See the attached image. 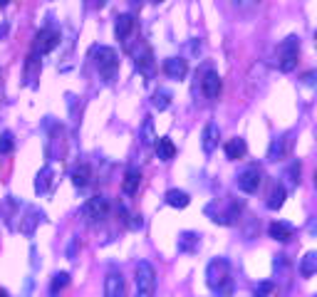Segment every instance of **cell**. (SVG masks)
<instances>
[{
	"label": "cell",
	"mask_w": 317,
	"mask_h": 297,
	"mask_svg": "<svg viewBox=\"0 0 317 297\" xmlns=\"http://www.w3.org/2000/svg\"><path fill=\"white\" fill-rule=\"evenodd\" d=\"M245 151H248V146H245V139L235 136V139H231V141L226 144V159L238 161V159H243V156H245Z\"/></svg>",
	"instance_id": "ac0fdd59"
},
{
	"label": "cell",
	"mask_w": 317,
	"mask_h": 297,
	"mask_svg": "<svg viewBox=\"0 0 317 297\" xmlns=\"http://www.w3.org/2000/svg\"><path fill=\"white\" fill-rule=\"evenodd\" d=\"M201 87H203V94H206L208 99H218V94H221V77H218L216 69H208V72L203 75Z\"/></svg>",
	"instance_id": "30bf717a"
},
{
	"label": "cell",
	"mask_w": 317,
	"mask_h": 297,
	"mask_svg": "<svg viewBox=\"0 0 317 297\" xmlns=\"http://www.w3.org/2000/svg\"><path fill=\"white\" fill-rule=\"evenodd\" d=\"M13 146H15L13 134H10V131H3V134H0V154H10Z\"/></svg>",
	"instance_id": "f546056e"
},
{
	"label": "cell",
	"mask_w": 317,
	"mask_h": 297,
	"mask_svg": "<svg viewBox=\"0 0 317 297\" xmlns=\"http://www.w3.org/2000/svg\"><path fill=\"white\" fill-rule=\"evenodd\" d=\"M134 30V15H119L116 18V25H114V32H116V40H126Z\"/></svg>",
	"instance_id": "e0dca14e"
},
{
	"label": "cell",
	"mask_w": 317,
	"mask_h": 297,
	"mask_svg": "<svg viewBox=\"0 0 317 297\" xmlns=\"http://www.w3.org/2000/svg\"><path fill=\"white\" fill-rule=\"evenodd\" d=\"M67 282H70V275H67V272H55V275H52V282H50V292L57 295L59 290L67 287Z\"/></svg>",
	"instance_id": "83f0119b"
},
{
	"label": "cell",
	"mask_w": 317,
	"mask_h": 297,
	"mask_svg": "<svg viewBox=\"0 0 317 297\" xmlns=\"http://www.w3.org/2000/svg\"><path fill=\"white\" fill-rule=\"evenodd\" d=\"M235 3V8H240V10H248V8H253L258 0H233Z\"/></svg>",
	"instance_id": "1f68e13d"
},
{
	"label": "cell",
	"mask_w": 317,
	"mask_h": 297,
	"mask_svg": "<svg viewBox=\"0 0 317 297\" xmlns=\"http://www.w3.org/2000/svg\"><path fill=\"white\" fill-rule=\"evenodd\" d=\"M164 72L171 80H183L186 72H188V64H186L183 57H169V59H164Z\"/></svg>",
	"instance_id": "7c38bea8"
},
{
	"label": "cell",
	"mask_w": 317,
	"mask_h": 297,
	"mask_svg": "<svg viewBox=\"0 0 317 297\" xmlns=\"http://www.w3.org/2000/svg\"><path fill=\"white\" fill-rule=\"evenodd\" d=\"M218 136H221V129L216 121H208L203 126V134H201V146L206 154H213V148L218 146Z\"/></svg>",
	"instance_id": "ba28073f"
},
{
	"label": "cell",
	"mask_w": 317,
	"mask_h": 297,
	"mask_svg": "<svg viewBox=\"0 0 317 297\" xmlns=\"http://www.w3.org/2000/svg\"><path fill=\"white\" fill-rule=\"evenodd\" d=\"M283 203H285V188L283 186H273V191L268 196V208L278 210V208H283Z\"/></svg>",
	"instance_id": "603a6c76"
},
{
	"label": "cell",
	"mask_w": 317,
	"mask_h": 297,
	"mask_svg": "<svg viewBox=\"0 0 317 297\" xmlns=\"http://www.w3.org/2000/svg\"><path fill=\"white\" fill-rule=\"evenodd\" d=\"M92 57H94V64H97V69H99V75L107 80V82H112L116 75V67H119V57H116V50L114 47H94L92 50Z\"/></svg>",
	"instance_id": "7a4b0ae2"
},
{
	"label": "cell",
	"mask_w": 317,
	"mask_h": 297,
	"mask_svg": "<svg viewBox=\"0 0 317 297\" xmlns=\"http://www.w3.org/2000/svg\"><path fill=\"white\" fill-rule=\"evenodd\" d=\"M317 272V253H307L300 263V275L302 277H312Z\"/></svg>",
	"instance_id": "7402d4cb"
},
{
	"label": "cell",
	"mask_w": 317,
	"mask_h": 297,
	"mask_svg": "<svg viewBox=\"0 0 317 297\" xmlns=\"http://www.w3.org/2000/svg\"><path fill=\"white\" fill-rule=\"evenodd\" d=\"M297 55H300V37L290 35L278 45V67L283 72H292L297 67Z\"/></svg>",
	"instance_id": "3957f363"
},
{
	"label": "cell",
	"mask_w": 317,
	"mask_h": 297,
	"mask_svg": "<svg viewBox=\"0 0 317 297\" xmlns=\"http://www.w3.org/2000/svg\"><path fill=\"white\" fill-rule=\"evenodd\" d=\"M164 201H166V206H171V208H186L188 203H191L188 193H186V191H178V188H171V191H166Z\"/></svg>",
	"instance_id": "d6986e66"
},
{
	"label": "cell",
	"mask_w": 317,
	"mask_h": 297,
	"mask_svg": "<svg viewBox=\"0 0 317 297\" xmlns=\"http://www.w3.org/2000/svg\"><path fill=\"white\" fill-rule=\"evenodd\" d=\"M134 62H137V69L144 75V77H151L154 75V57H151V50L144 47L142 52L134 55Z\"/></svg>",
	"instance_id": "9a60e30c"
},
{
	"label": "cell",
	"mask_w": 317,
	"mask_h": 297,
	"mask_svg": "<svg viewBox=\"0 0 317 297\" xmlns=\"http://www.w3.org/2000/svg\"><path fill=\"white\" fill-rule=\"evenodd\" d=\"M283 156H285V139H273L270 151H268V159L270 161H280Z\"/></svg>",
	"instance_id": "4316f807"
},
{
	"label": "cell",
	"mask_w": 317,
	"mask_h": 297,
	"mask_svg": "<svg viewBox=\"0 0 317 297\" xmlns=\"http://www.w3.org/2000/svg\"><path fill=\"white\" fill-rule=\"evenodd\" d=\"M57 45H59V32L52 28L40 30L37 37H35V52H37V55H47V52H52Z\"/></svg>",
	"instance_id": "52a82bcc"
},
{
	"label": "cell",
	"mask_w": 317,
	"mask_h": 297,
	"mask_svg": "<svg viewBox=\"0 0 317 297\" xmlns=\"http://www.w3.org/2000/svg\"><path fill=\"white\" fill-rule=\"evenodd\" d=\"M40 75V59H37V52H32L28 59V80H30V85L35 82V77Z\"/></svg>",
	"instance_id": "f1b7e54d"
},
{
	"label": "cell",
	"mask_w": 317,
	"mask_h": 297,
	"mask_svg": "<svg viewBox=\"0 0 317 297\" xmlns=\"http://www.w3.org/2000/svg\"><path fill=\"white\" fill-rule=\"evenodd\" d=\"M70 176H72V183H75L77 188H85L87 183H89V166H87V164L77 166V169H75Z\"/></svg>",
	"instance_id": "d4e9b609"
},
{
	"label": "cell",
	"mask_w": 317,
	"mask_h": 297,
	"mask_svg": "<svg viewBox=\"0 0 317 297\" xmlns=\"http://www.w3.org/2000/svg\"><path fill=\"white\" fill-rule=\"evenodd\" d=\"M178 253H196L201 248V233H194V231H183L178 233Z\"/></svg>",
	"instance_id": "8fae6325"
},
{
	"label": "cell",
	"mask_w": 317,
	"mask_h": 297,
	"mask_svg": "<svg viewBox=\"0 0 317 297\" xmlns=\"http://www.w3.org/2000/svg\"><path fill=\"white\" fill-rule=\"evenodd\" d=\"M50 181H52V169H50V166L40 169V174L35 176V191H37V193H47Z\"/></svg>",
	"instance_id": "44dd1931"
},
{
	"label": "cell",
	"mask_w": 317,
	"mask_h": 297,
	"mask_svg": "<svg viewBox=\"0 0 317 297\" xmlns=\"http://www.w3.org/2000/svg\"><path fill=\"white\" fill-rule=\"evenodd\" d=\"M121 292H124V277H121V272H109L107 282H104V295L121 297Z\"/></svg>",
	"instance_id": "5bb4252c"
},
{
	"label": "cell",
	"mask_w": 317,
	"mask_h": 297,
	"mask_svg": "<svg viewBox=\"0 0 317 297\" xmlns=\"http://www.w3.org/2000/svg\"><path fill=\"white\" fill-rule=\"evenodd\" d=\"M42 220H45V213H42V210H37V208H28L25 218H20V233H23V236H32L35 228H37Z\"/></svg>",
	"instance_id": "9c48e42d"
},
{
	"label": "cell",
	"mask_w": 317,
	"mask_h": 297,
	"mask_svg": "<svg viewBox=\"0 0 317 297\" xmlns=\"http://www.w3.org/2000/svg\"><path fill=\"white\" fill-rule=\"evenodd\" d=\"M8 3H10V0H0V8H5V5H8Z\"/></svg>",
	"instance_id": "d590c367"
},
{
	"label": "cell",
	"mask_w": 317,
	"mask_h": 297,
	"mask_svg": "<svg viewBox=\"0 0 317 297\" xmlns=\"http://www.w3.org/2000/svg\"><path fill=\"white\" fill-rule=\"evenodd\" d=\"M290 176H292V183H300V164H292Z\"/></svg>",
	"instance_id": "d6a6232c"
},
{
	"label": "cell",
	"mask_w": 317,
	"mask_h": 297,
	"mask_svg": "<svg viewBox=\"0 0 317 297\" xmlns=\"http://www.w3.org/2000/svg\"><path fill=\"white\" fill-rule=\"evenodd\" d=\"M139 183H142V174H139L137 169H129V171H126V176H124L121 188H124V193H126V196H134V193H137V188H139Z\"/></svg>",
	"instance_id": "ffe728a7"
},
{
	"label": "cell",
	"mask_w": 317,
	"mask_h": 297,
	"mask_svg": "<svg viewBox=\"0 0 317 297\" xmlns=\"http://www.w3.org/2000/svg\"><path fill=\"white\" fill-rule=\"evenodd\" d=\"M154 144H156V156H159L161 161H171L173 156H176V146H173V141L169 136H161V139L156 136Z\"/></svg>",
	"instance_id": "2e32d148"
},
{
	"label": "cell",
	"mask_w": 317,
	"mask_h": 297,
	"mask_svg": "<svg viewBox=\"0 0 317 297\" xmlns=\"http://www.w3.org/2000/svg\"><path fill=\"white\" fill-rule=\"evenodd\" d=\"M8 35V25H0V37H5Z\"/></svg>",
	"instance_id": "836d02e7"
},
{
	"label": "cell",
	"mask_w": 317,
	"mask_h": 297,
	"mask_svg": "<svg viewBox=\"0 0 317 297\" xmlns=\"http://www.w3.org/2000/svg\"><path fill=\"white\" fill-rule=\"evenodd\" d=\"M139 139H142V144H144V146H151V144L156 141V134H154V119H151V117H146V119H144Z\"/></svg>",
	"instance_id": "cb8c5ba5"
},
{
	"label": "cell",
	"mask_w": 317,
	"mask_h": 297,
	"mask_svg": "<svg viewBox=\"0 0 317 297\" xmlns=\"http://www.w3.org/2000/svg\"><path fill=\"white\" fill-rule=\"evenodd\" d=\"M137 295L139 297H149L154 295V290H156V270L151 263H139L137 265Z\"/></svg>",
	"instance_id": "277c9868"
},
{
	"label": "cell",
	"mask_w": 317,
	"mask_h": 297,
	"mask_svg": "<svg viewBox=\"0 0 317 297\" xmlns=\"http://www.w3.org/2000/svg\"><path fill=\"white\" fill-rule=\"evenodd\" d=\"M169 104H171V92H169V89H156V92H154V107H156L159 112H164Z\"/></svg>",
	"instance_id": "484cf974"
},
{
	"label": "cell",
	"mask_w": 317,
	"mask_h": 297,
	"mask_svg": "<svg viewBox=\"0 0 317 297\" xmlns=\"http://www.w3.org/2000/svg\"><path fill=\"white\" fill-rule=\"evenodd\" d=\"M206 282L218 295H223V292L231 290V265H228L226 258H216V260L208 263V267H206Z\"/></svg>",
	"instance_id": "6da1fadb"
},
{
	"label": "cell",
	"mask_w": 317,
	"mask_h": 297,
	"mask_svg": "<svg viewBox=\"0 0 317 297\" xmlns=\"http://www.w3.org/2000/svg\"><path fill=\"white\" fill-rule=\"evenodd\" d=\"M235 183H238V188H240L243 193H256L260 188V183H263V171H260L258 166H248L245 171L238 174Z\"/></svg>",
	"instance_id": "8992f818"
},
{
	"label": "cell",
	"mask_w": 317,
	"mask_h": 297,
	"mask_svg": "<svg viewBox=\"0 0 317 297\" xmlns=\"http://www.w3.org/2000/svg\"><path fill=\"white\" fill-rule=\"evenodd\" d=\"M268 233L273 240H280V243H288L290 238L295 236V228L285 223V220H275V223H270V228H268Z\"/></svg>",
	"instance_id": "4fadbf2b"
},
{
	"label": "cell",
	"mask_w": 317,
	"mask_h": 297,
	"mask_svg": "<svg viewBox=\"0 0 317 297\" xmlns=\"http://www.w3.org/2000/svg\"><path fill=\"white\" fill-rule=\"evenodd\" d=\"M270 292H273V282H263V285H258V287H256V295H270Z\"/></svg>",
	"instance_id": "4dcf8cb0"
},
{
	"label": "cell",
	"mask_w": 317,
	"mask_h": 297,
	"mask_svg": "<svg viewBox=\"0 0 317 297\" xmlns=\"http://www.w3.org/2000/svg\"><path fill=\"white\" fill-rule=\"evenodd\" d=\"M92 5H94V8H102V5H104V0H94Z\"/></svg>",
	"instance_id": "e575fe53"
},
{
	"label": "cell",
	"mask_w": 317,
	"mask_h": 297,
	"mask_svg": "<svg viewBox=\"0 0 317 297\" xmlns=\"http://www.w3.org/2000/svg\"><path fill=\"white\" fill-rule=\"evenodd\" d=\"M107 213H109V201L104 196H94L82 206V218L87 223H99L107 218Z\"/></svg>",
	"instance_id": "5b68a950"
}]
</instances>
